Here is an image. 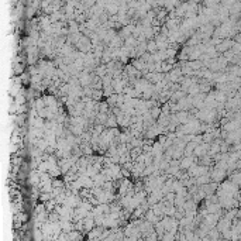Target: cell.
Here are the masks:
<instances>
[{
  "label": "cell",
  "mask_w": 241,
  "mask_h": 241,
  "mask_svg": "<svg viewBox=\"0 0 241 241\" xmlns=\"http://www.w3.org/2000/svg\"><path fill=\"white\" fill-rule=\"evenodd\" d=\"M210 179L213 180V182H216V183H219V182H221V180L226 178V171H221V169H213V172L210 173Z\"/></svg>",
  "instance_id": "obj_1"
},
{
  "label": "cell",
  "mask_w": 241,
  "mask_h": 241,
  "mask_svg": "<svg viewBox=\"0 0 241 241\" xmlns=\"http://www.w3.org/2000/svg\"><path fill=\"white\" fill-rule=\"evenodd\" d=\"M193 158H195V157H183V160L179 162V168L180 169H189V168L195 163L193 162Z\"/></svg>",
  "instance_id": "obj_2"
},
{
  "label": "cell",
  "mask_w": 241,
  "mask_h": 241,
  "mask_svg": "<svg viewBox=\"0 0 241 241\" xmlns=\"http://www.w3.org/2000/svg\"><path fill=\"white\" fill-rule=\"evenodd\" d=\"M100 237H102V229L100 227H97V229H92L89 231V240L90 241H96V240H100Z\"/></svg>",
  "instance_id": "obj_3"
},
{
  "label": "cell",
  "mask_w": 241,
  "mask_h": 241,
  "mask_svg": "<svg viewBox=\"0 0 241 241\" xmlns=\"http://www.w3.org/2000/svg\"><path fill=\"white\" fill-rule=\"evenodd\" d=\"M42 102H44L45 107H55V106H57V99L54 97L52 94H49V96H44V97H42Z\"/></svg>",
  "instance_id": "obj_4"
},
{
  "label": "cell",
  "mask_w": 241,
  "mask_h": 241,
  "mask_svg": "<svg viewBox=\"0 0 241 241\" xmlns=\"http://www.w3.org/2000/svg\"><path fill=\"white\" fill-rule=\"evenodd\" d=\"M147 51H151V52H157V45H155V41H154V40L148 41V44H147Z\"/></svg>",
  "instance_id": "obj_5"
},
{
  "label": "cell",
  "mask_w": 241,
  "mask_h": 241,
  "mask_svg": "<svg viewBox=\"0 0 241 241\" xmlns=\"http://www.w3.org/2000/svg\"><path fill=\"white\" fill-rule=\"evenodd\" d=\"M188 90H189V93H190V96H193V94H199V92H200L199 85H192Z\"/></svg>",
  "instance_id": "obj_6"
},
{
  "label": "cell",
  "mask_w": 241,
  "mask_h": 241,
  "mask_svg": "<svg viewBox=\"0 0 241 241\" xmlns=\"http://www.w3.org/2000/svg\"><path fill=\"white\" fill-rule=\"evenodd\" d=\"M147 241H157V234L155 233H150V234H147Z\"/></svg>",
  "instance_id": "obj_7"
},
{
  "label": "cell",
  "mask_w": 241,
  "mask_h": 241,
  "mask_svg": "<svg viewBox=\"0 0 241 241\" xmlns=\"http://www.w3.org/2000/svg\"><path fill=\"white\" fill-rule=\"evenodd\" d=\"M165 14H167V12H165V10H160V12H158V18H162V17H165Z\"/></svg>",
  "instance_id": "obj_8"
},
{
  "label": "cell",
  "mask_w": 241,
  "mask_h": 241,
  "mask_svg": "<svg viewBox=\"0 0 241 241\" xmlns=\"http://www.w3.org/2000/svg\"><path fill=\"white\" fill-rule=\"evenodd\" d=\"M224 241H229V240H224Z\"/></svg>",
  "instance_id": "obj_9"
}]
</instances>
